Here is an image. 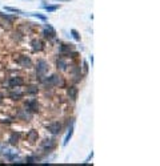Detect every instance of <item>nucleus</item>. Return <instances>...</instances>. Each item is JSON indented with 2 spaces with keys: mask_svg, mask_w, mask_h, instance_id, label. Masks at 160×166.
<instances>
[{
  "mask_svg": "<svg viewBox=\"0 0 160 166\" xmlns=\"http://www.w3.org/2000/svg\"><path fill=\"white\" fill-rule=\"evenodd\" d=\"M0 16H2V17H4V19H7L8 21H14V19H15L14 16H9V15H7V14L4 15V14H2V12H0Z\"/></svg>",
  "mask_w": 160,
  "mask_h": 166,
  "instance_id": "nucleus-20",
  "label": "nucleus"
},
{
  "mask_svg": "<svg viewBox=\"0 0 160 166\" xmlns=\"http://www.w3.org/2000/svg\"><path fill=\"white\" fill-rule=\"evenodd\" d=\"M56 64H57V68H60L62 71H66L67 66H68L67 61H66V60H63V59H59V60L56 61Z\"/></svg>",
  "mask_w": 160,
  "mask_h": 166,
  "instance_id": "nucleus-16",
  "label": "nucleus"
},
{
  "mask_svg": "<svg viewBox=\"0 0 160 166\" xmlns=\"http://www.w3.org/2000/svg\"><path fill=\"white\" fill-rule=\"evenodd\" d=\"M71 33L73 35V37H75V40H78V41H80V36H79V33H78V31H75V29H72V31H71Z\"/></svg>",
  "mask_w": 160,
  "mask_h": 166,
  "instance_id": "nucleus-21",
  "label": "nucleus"
},
{
  "mask_svg": "<svg viewBox=\"0 0 160 166\" xmlns=\"http://www.w3.org/2000/svg\"><path fill=\"white\" fill-rule=\"evenodd\" d=\"M47 69H48V65H47L46 60H39V61H37V65H36V75H37V77H39L40 81L43 80L44 76H46Z\"/></svg>",
  "mask_w": 160,
  "mask_h": 166,
  "instance_id": "nucleus-2",
  "label": "nucleus"
},
{
  "mask_svg": "<svg viewBox=\"0 0 160 166\" xmlns=\"http://www.w3.org/2000/svg\"><path fill=\"white\" fill-rule=\"evenodd\" d=\"M43 84H46L47 87H59V85H64V81L63 78L60 77L59 75H52L51 77H47V78H43L41 80Z\"/></svg>",
  "mask_w": 160,
  "mask_h": 166,
  "instance_id": "nucleus-1",
  "label": "nucleus"
},
{
  "mask_svg": "<svg viewBox=\"0 0 160 166\" xmlns=\"http://www.w3.org/2000/svg\"><path fill=\"white\" fill-rule=\"evenodd\" d=\"M37 137H39V134H37L36 130H30V132L27 133V140L30 142H35L37 140Z\"/></svg>",
  "mask_w": 160,
  "mask_h": 166,
  "instance_id": "nucleus-12",
  "label": "nucleus"
},
{
  "mask_svg": "<svg viewBox=\"0 0 160 166\" xmlns=\"http://www.w3.org/2000/svg\"><path fill=\"white\" fill-rule=\"evenodd\" d=\"M73 118H71V125H69V128H68V133H67V136H66V138H64V145H67L68 143V141H69V138L72 137V133H73Z\"/></svg>",
  "mask_w": 160,
  "mask_h": 166,
  "instance_id": "nucleus-10",
  "label": "nucleus"
},
{
  "mask_svg": "<svg viewBox=\"0 0 160 166\" xmlns=\"http://www.w3.org/2000/svg\"><path fill=\"white\" fill-rule=\"evenodd\" d=\"M18 117H19V118H21V120H24V121H30L32 118V114H31V112H28L27 109H24V110L19 112Z\"/></svg>",
  "mask_w": 160,
  "mask_h": 166,
  "instance_id": "nucleus-7",
  "label": "nucleus"
},
{
  "mask_svg": "<svg viewBox=\"0 0 160 166\" xmlns=\"http://www.w3.org/2000/svg\"><path fill=\"white\" fill-rule=\"evenodd\" d=\"M43 35H44V37L53 39V37H55V31H53V28L51 27V25H47V28L43 31Z\"/></svg>",
  "mask_w": 160,
  "mask_h": 166,
  "instance_id": "nucleus-9",
  "label": "nucleus"
},
{
  "mask_svg": "<svg viewBox=\"0 0 160 166\" xmlns=\"http://www.w3.org/2000/svg\"><path fill=\"white\" fill-rule=\"evenodd\" d=\"M16 61H18L19 65L25 66V68H30V66L32 65L31 59H30V57H27V56H20V57H18V59H16Z\"/></svg>",
  "mask_w": 160,
  "mask_h": 166,
  "instance_id": "nucleus-5",
  "label": "nucleus"
},
{
  "mask_svg": "<svg viewBox=\"0 0 160 166\" xmlns=\"http://www.w3.org/2000/svg\"><path fill=\"white\" fill-rule=\"evenodd\" d=\"M7 11H11V12H19V14H21L20 9H16V8H11V7H5Z\"/></svg>",
  "mask_w": 160,
  "mask_h": 166,
  "instance_id": "nucleus-22",
  "label": "nucleus"
},
{
  "mask_svg": "<svg viewBox=\"0 0 160 166\" xmlns=\"http://www.w3.org/2000/svg\"><path fill=\"white\" fill-rule=\"evenodd\" d=\"M23 85V78L21 77H11L9 78V87L15 88V87H20Z\"/></svg>",
  "mask_w": 160,
  "mask_h": 166,
  "instance_id": "nucleus-8",
  "label": "nucleus"
},
{
  "mask_svg": "<svg viewBox=\"0 0 160 166\" xmlns=\"http://www.w3.org/2000/svg\"><path fill=\"white\" fill-rule=\"evenodd\" d=\"M37 91H39V89H37L36 85H31L30 88H27V93L28 94H35V93H37Z\"/></svg>",
  "mask_w": 160,
  "mask_h": 166,
  "instance_id": "nucleus-18",
  "label": "nucleus"
},
{
  "mask_svg": "<svg viewBox=\"0 0 160 166\" xmlns=\"http://www.w3.org/2000/svg\"><path fill=\"white\" fill-rule=\"evenodd\" d=\"M48 130H50L52 134H59L62 132V125L59 122H52L48 125Z\"/></svg>",
  "mask_w": 160,
  "mask_h": 166,
  "instance_id": "nucleus-6",
  "label": "nucleus"
},
{
  "mask_svg": "<svg viewBox=\"0 0 160 166\" xmlns=\"http://www.w3.org/2000/svg\"><path fill=\"white\" fill-rule=\"evenodd\" d=\"M25 108H27L28 112L35 113V112L39 110V104H37V101L35 100V98H31V100H28L27 103H25Z\"/></svg>",
  "mask_w": 160,
  "mask_h": 166,
  "instance_id": "nucleus-3",
  "label": "nucleus"
},
{
  "mask_svg": "<svg viewBox=\"0 0 160 166\" xmlns=\"http://www.w3.org/2000/svg\"><path fill=\"white\" fill-rule=\"evenodd\" d=\"M55 145H56V142H55V140H53V138L46 140V141L41 142V148H43L44 150H47V152H51V150H52V149L55 148Z\"/></svg>",
  "mask_w": 160,
  "mask_h": 166,
  "instance_id": "nucleus-4",
  "label": "nucleus"
},
{
  "mask_svg": "<svg viewBox=\"0 0 160 166\" xmlns=\"http://www.w3.org/2000/svg\"><path fill=\"white\" fill-rule=\"evenodd\" d=\"M32 47H34L35 52H36V51H41V49H43V44H41V41H39V40H34V41H32Z\"/></svg>",
  "mask_w": 160,
  "mask_h": 166,
  "instance_id": "nucleus-17",
  "label": "nucleus"
},
{
  "mask_svg": "<svg viewBox=\"0 0 160 166\" xmlns=\"http://www.w3.org/2000/svg\"><path fill=\"white\" fill-rule=\"evenodd\" d=\"M41 7H43L44 9H46V11H48V12L56 11V9L59 8V7H57V5H47V4H43V5H41Z\"/></svg>",
  "mask_w": 160,
  "mask_h": 166,
  "instance_id": "nucleus-19",
  "label": "nucleus"
},
{
  "mask_svg": "<svg viewBox=\"0 0 160 166\" xmlns=\"http://www.w3.org/2000/svg\"><path fill=\"white\" fill-rule=\"evenodd\" d=\"M8 96H9V98H12V100H20V98L24 96V93L20 91H18V92L14 91V92H9Z\"/></svg>",
  "mask_w": 160,
  "mask_h": 166,
  "instance_id": "nucleus-13",
  "label": "nucleus"
},
{
  "mask_svg": "<svg viewBox=\"0 0 160 166\" xmlns=\"http://www.w3.org/2000/svg\"><path fill=\"white\" fill-rule=\"evenodd\" d=\"M72 75H73V77H75V81H79V80L82 78V73H80L79 66H75V68L72 69Z\"/></svg>",
  "mask_w": 160,
  "mask_h": 166,
  "instance_id": "nucleus-15",
  "label": "nucleus"
},
{
  "mask_svg": "<svg viewBox=\"0 0 160 166\" xmlns=\"http://www.w3.org/2000/svg\"><path fill=\"white\" fill-rule=\"evenodd\" d=\"M19 137H20V133H12L8 140L9 143H11V145H16V143L19 142Z\"/></svg>",
  "mask_w": 160,
  "mask_h": 166,
  "instance_id": "nucleus-14",
  "label": "nucleus"
},
{
  "mask_svg": "<svg viewBox=\"0 0 160 166\" xmlns=\"http://www.w3.org/2000/svg\"><path fill=\"white\" fill-rule=\"evenodd\" d=\"M68 97L71 98V100L75 101L76 98H78V88L76 87H71V88H68Z\"/></svg>",
  "mask_w": 160,
  "mask_h": 166,
  "instance_id": "nucleus-11",
  "label": "nucleus"
}]
</instances>
